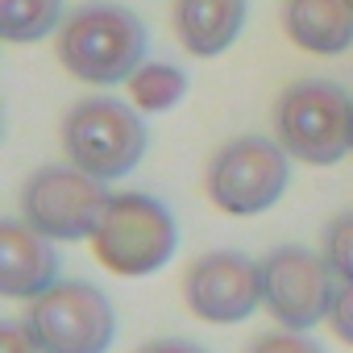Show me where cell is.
<instances>
[{"mask_svg":"<svg viewBox=\"0 0 353 353\" xmlns=\"http://www.w3.org/2000/svg\"><path fill=\"white\" fill-rule=\"evenodd\" d=\"M250 17V0H170V26L179 46L196 59L225 54Z\"/></svg>","mask_w":353,"mask_h":353,"instance_id":"cell-11","label":"cell"},{"mask_svg":"<svg viewBox=\"0 0 353 353\" xmlns=\"http://www.w3.org/2000/svg\"><path fill=\"white\" fill-rule=\"evenodd\" d=\"M42 353H108L117 341L112 299L83 279H59L21 316Z\"/></svg>","mask_w":353,"mask_h":353,"instance_id":"cell-6","label":"cell"},{"mask_svg":"<svg viewBox=\"0 0 353 353\" xmlns=\"http://www.w3.org/2000/svg\"><path fill=\"white\" fill-rule=\"evenodd\" d=\"M328 324H332V336H336V341L353 345V283H341V287H336Z\"/></svg>","mask_w":353,"mask_h":353,"instance_id":"cell-17","label":"cell"},{"mask_svg":"<svg viewBox=\"0 0 353 353\" xmlns=\"http://www.w3.org/2000/svg\"><path fill=\"white\" fill-rule=\"evenodd\" d=\"M150 129L129 100L88 96L63 117V154L100 183H117L145 158Z\"/></svg>","mask_w":353,"mask_h":353,"instance_id":"cell-3","label":"cell"},{"mask_svg":"<svg viewBox=\"0 0 353 353\" xmlns=\"http://www.w3.org/2000/svg\"><path fill=\"white\" fill-rule=\"evenodd\" d=\"M0 353H42L30 336V328L21 320H5L0 324Z\"/></svg>","mask_w":353,"mask_h":353,"instance_id":"cell-18","label":"cell"},{"mask_svg":"<svg viewBox=\"0 0 353 353\" xmlns=\"http://www.w3.org/2000/svg\"><path fill=\"white\" fill-rule=\"evenodd\" d=\"M108 200V188L88 170L71 162H50L38 166L21 188V221L50 241H92Z\"/></svg>","mask_w":353,"mask_h":353,"instance_id":"cell-7","label":"cell"},{"mask_svg":"<svg viewBox=\"0 0 353 353\" xmlns=\"http://www.w3.org/2000/svg\"><path fill=\"white\" fill-rule=\"evenodd\" d=\"M137 353H208V349L196 341H183V336H158V341H145Z\"/></svg>","mask_w":353,"mask_h":353,"instance_id":"cell-19","label":"cell"},{"mask_svg":"<svg viewBox=\"0 0 353 353\" xmlns=\"http://www.w3.org/2000/svg\"><path fill=\"white\" fill-rule=\"evenodd\" d=\"M349 5H353V0H349Z\"/></svg>","mask_w":353,"mask_h":353,"instance_id":"cell-20","label":"cell"},{"mask_svg":"<svg viewBox=\"0 0 353 353\" xmlns=\"http://www.w3.org/2000/svg\"><path fill=\"white\" fill-rule=\"evenodd\" d=\"M287 183H291V154L266 133H245L225 141L204 170L208 200L229 216H258L274 208Z\"/></svg>","mask_w":353,"mask_h":353,"instance_id":"cell-5","label":"cell"},{"mask_svg":"<svg viewBox=\"0 0 353 353\" xmlns=\"http://www.w3.org/2000/svg\"><path fill=\"white\" fill-rule=\"evenodd\" d=\"M183 299L208 324H241L262 307V266L241 250L200 254L183 274Z\"/></svg>","mask_w":353,"mask_h":353,"instance_id":"cell-9","label":"cell"},{"mask_svg":"<svg viewBox=\"0 0 353 353\" xmlns=\"http://www.w3.org/2000/svg\"><path fill=\"white\" fill-rule=\"evenodd\" d=\"M274 141L307 162L336 166L353 154V100L332 79H295L274 100Z\"/></svg>","mask_w":353,"mask_h":353,"instance_id":"cell-2","label":"cell"},{"mask_svg":"<svg viewBox=\"0 0 353 353\" xmlns=\"http://www.w3.org/2000/svg\"><path fill=\"white\" fill-rule=\"evenodd\" d=\"M283 30L307 54H345L353 46V5L349 0H287Z\"/></svg>","mask_w":353,"mask_h":353,"instance_id":"cell-12","label":"cell"},{"mask_svg":"<svg viewBox=\"0 0 353 353\" xmlns=\"http://www.w3.org/2000/svg\"><path fill=\"white\" fill-rule=\"evenodd\" d=\"M179 245V221L150 192H117L92 237L96 258L125 279H145L162 270Z\"/></svg>","mask_w":353,"mask_h":353,"instance_id":"cell-4","label":"cell"},{"mask_svg":"<svg viewBox=\"0 0 353 353\" xmlns=\"http://www.w3.org/2000/svg\"><path fill=\"white\" fill-rule=\"evenodd\" d=\"M320 254H324L328 270H332L341 283H353V212H341L336 221L324 225Z\"/></svg>","mask_w":353,"mask_h":353,"instance_id":"cell-15","label":"cell"},{"mask_svg":"<svg viewBox=\"0 0 353 353\" xmlns=\"http://www.w3.org/2000/svg\"><path fill=\"white\" fill-rule=\"evenodd\" d=\"M63 0H0V38L26 46L59 34L63 26Z\"/></svg>","mask_w":353,"mask_h":353,"instance_id":"cell-14","label":"cell"},{"mask_svg":"<svg viewBox=\"0 0 353 353\" xmlns=\"http://www.w3.org/2000/svg\"><path fill=\"white\" fill-rule=\"evenodd\" d=\"M188 96V71L179 63L145 59L129 79V104L137 112H166Z\"/></svg>","mask_w":353,"mask_h":353,"instance_id":"cell-13","label":"cell"},{"mask_svg":"<svg viewBox=\"0 0 353 353\" xmlns=\"http://www.w3.org/2000/svg\"><path fill=\"white\" fill-rule=\"evenodd\" d=\"M54 283H59L54 241L34 233L21 216L17 221H0V295L34 303Z\"/></svg>","mask_w":353,"mask_h":353,"instance_id":"cell-10","label":"cell"},{"mask_svg":"<svg viewBox=\"0 0 353 353\" xmlns=\"http://www.w3.org/2000/svg\"><path fill=\"white\" fill-rule=\"evenodd\" d=\"M245 353H324L320 341H312L307 332H291V328H279V332H266L258 336Z\"/></svg>","mask_w":353,"mask_h":353,"instance_id":"cell-16","label":"cell"},{"mask_svg":"<svg viewBox=\"0 0 353 353\" xmlns=\"http://www.w3.org/2000/svg\"><path fill=\"white\" fill-rule=\"evenodd\" d=\"M145 21L125 5H83L54 34V54L67 75L92 88L129 83L145 63Z\"/></svg>","mask_w":353,"mask_h":353,"instance_id":"cell-1","label":"cell"},{"mask_svg":"<svg viewBox=\"0 0 353 353\" xmlns=\"http://www.w3.org/2000/svg\"><path fill=\"white\" fill-rule=\"evenodd\" d=\"M262 307L291 332H307L316 324H328L332 316V270L324 254H312L303 245H279L262 262Z\"/></svg>","mask_w":353,"mask_h":353,"instance_id":"cell-8","label":"cell"}]
</instances>
